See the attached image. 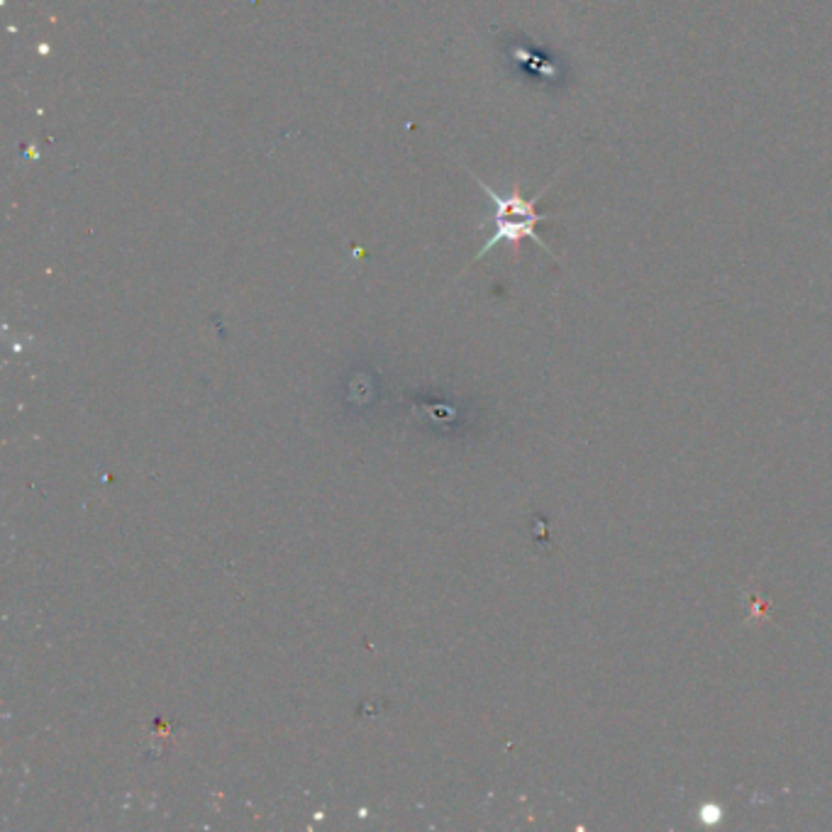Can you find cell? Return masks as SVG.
I'll return each instance as SVG.
<instances>
[{"label": "cell", "mask_w": 832, "mask_h": 832, "mask_svg": "<svg viewBox=\"0 0 832 832\" xmlns=\"http://www.w3.org/2000/svg\"><path fill=\"white\" fill-rule=\"evenodd\" d=\"M471 176H474V181L479 183L481 188H484V193L488 198H491L493 208H496V215H493V235L488 237L484 242V247L479 249V254L474 257V262H479V259L486 257L488 249L496 247L498 242H508L510 249H513L515 254L520 252V244L523 240H532L537 244V247H542L545 252L549 254L552 259H557V254L552 252V249L547 247V242L542 240L540 232H537V225L545 223V220H554L559 218V215L554 213H540L537 210V203H540V198L545 196L549 191V186H552L554 181H557V176L554 179H549L547 186H542V191L537 193L535 198H525L523 196V188H520V181H515L513 186H510L508 193H498L493 191L491 186L484 179H479V176L474 174V171H469Z\"/></svg>", "instance_id": "obj_1"}, {"label": "cell", "mask_w": 832, "mask_h": 832, "mask_svg": "<svg viewBox=\"0 0 832 832\" xmlns=\"http://www.w3.org/2000/svg\"><path fill=\"white\" fill-rule=\"evenodd\" d=\"M703 818L713 820V823H715V820L720 818V811H718V808H706V811H703Z\"/></svg>", "instance_id": "obj_2"}]
</instances>
